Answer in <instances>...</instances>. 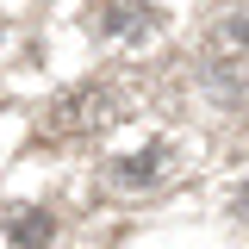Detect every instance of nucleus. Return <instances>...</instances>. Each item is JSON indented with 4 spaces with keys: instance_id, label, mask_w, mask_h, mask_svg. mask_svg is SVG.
<instances>
[{
    "instance_id": "f03ea898",
    "label": "nucleus",
    "mask_w": 249,
    "mask_h": 249,
    "mask_svg": "<svg viewBox=\"0 0 249 249\" xmlns=\"http://www.w3.org/2000/svg\"><path fill=\"white\" fill-rule=\"evenodd\" d=\"M224 56H249V13L243 19H224L212 31V62H224Z\"/></svg>"
},
{
    "instance_id": "f257e3e1",
    "label": "nucleus",
    "mask_w": 249,
    "mask_h": 249,
    "mask_svg": "<svg viewBox=\"0 0 249 249\" xmlns=\"http://www.w3.org/2000/svg\"><path fill=\"white\" fill-rule=\"evenodd\" d=\"M112 112H119V100L100 93V88H88V93H75L69 106H56V119H50V124H56V131H93V124H106Z\"/></svg>"
}]
</instances>
